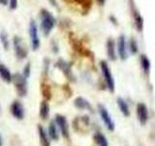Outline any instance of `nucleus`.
<instances>
[{
    "instance_id": "nucleus-1",
    "label": "nucleus",
    "mask_w": 155,
    "mask_h": 146,
    "mask_svg": "<svg viewBox=\"0 0 155 146\" xmlns=\"http://www.w3.org/2000/svg\"><path fill=\"white\" fill-rule=\"evenodd\" d=\"M40 28L45 36L50 35V33L55 26L56 19L53 15L46 9H42L40 11Z\"/></svg>"
},
{
    "instance_id": "nucleus-2",
    "label": "nucleus",
    "mask_w": 155,
    "mask_h": 146,
    "mask_svg": "<svg viewBox=\"0 0 155 146\" xmlns=\"http://www.w3.org/2000/svg\"><path fill=\"white\" fill-rule=\"evenodd\" d=\"M12 83L15 86L17 94L19 96L23 97L27 95V92H28L27 79L22 74H21V73H15V74H13Z\"/></svg>"
},
{
    "instance_id": "nucleus-3",
    "label": "nucleus",
    "mask_w": 155,
    "mask_h": 146,
    "mask_svg": "<svg viewBox=\"0 0 155 146\" xmlns=\"http://www.w3.org/2000/svg\"><path fill=\"white\" fill-rule=\"evenodd\" d=\"M13 46L15 55L18 60H25L28 55V49L26 47V44L23 42L22 38L18 35H15L13 39Z\"/></svg>"
},
{
    "instance_id": "nucleus-4",
    "label": "nucleus",
    "mask_w": 155,
    "mask_h": 146,
    "mask_svg": "<svg viewBox=\"0 0 155 146\" xmlns=\"http://www.w3.org/2000/svg\"><path fill=\"white\" fill-rule=\"evenodd\" d=\"M100 67H101V71H102V75H103L104 81L107 85V88L110 92H114V88H115V84H114V76L111 74L110 68L109 66V64L106 61H101L100 62Z\"/></svg>"
},
{
    "instance_id": "nucleus-5",
    "label": "nucleus",
    "mask_w": 155,
    "mask_h": 146,
    "mask_svg": "<svg viewBox=\"0 0 155 146\" xmlns=\"http://www.w3.org/2000/svg\"><path fill=\"white\" fill-rule=\"evenodd\" d=\"M29 38H30V45L33 51H37L40 47V37H39L38 26L34 19H31L29 23Z\"/></svg>"
},
{
    "instance_id": "nucleus-6",
    "label": "nucleus",
    "mask_w": 155,
    "mask_h": 146,
    "mask_svg": "<svg viewBox=\"0 0 155 146\" xmlns=\"http://www.w3.org/2000/svg\"><path fill=\"white\" fill-rule=\"evenodd\" d=\"M98 111H99V114L103 123L105 124V126L107 127L110 131H114V122L111 119V116L109 113L108 109L106 108V106H104L103 104H98Z\"/></svg>"
},
{
    "instance_id": "nucleus-7",
    "label": "nucleus",
    "mask_w": 155,
    "mask_h": 146,
    "mask_svg": "<svg viewBox=\"0 0 155 146\" xmlns=\"http://www.w3.org/2000/svg\"><path fill=\"white\" fill-rule=\"evenodd\" d=\"M54 122L56 126L59 128L60 133L62 136L66 139H69L70 137V131H69V125H68V121L66 119L65 116H63L61 114H56Z\"/></svg>"
},
{
    "instance_id": "nucleus-8",
    "label": "nucleus",
    "mask_w": 155,
    "mask_h": 146,
    "mask_svg": "<svg viewBox=\"0 0 155 146\" xmlns=\"http://www.w3.org/2000/svg\"><path fill=\"white\" fill-rule=\"evenodd\" d=\"M116 52H117V56L122 61H125L128 57V47L126 43V38L123 34L118 36L117 42H116Z\"/></svg>"
},
{
    "instance_id": "nucleus-9",
    "label": "nucleus",
    "mask_w": 155,
    "mask_h": 146,
    "mask_svg": "<svg viewBox=\"0 0 155 146\" xmlns=\"http://www.w3.org/2000/svg\"><path fill=\"white\" fill-rule=\"evenodd\" d=\"M137 117L139 119L140 124L142 126H144L145 124L147 123L148 121V109H147V106L145 105L143 102L140 103H138L137 105Z\"/></svg>"
},
{
    "instance_id": "nucleus-10",
    "label": "nucleus",
    "mask_w": 155,
    "mask_h": 146,
    "mask_svg": "<svg viewBox=\"0 0 155 146\" xmlns=\"http://www.w3.org/2000/svg\"><path fill=\"white\" fill-rule=\"evenodd\" d=\"M12 115L18 120H22L24 118V107L19 100H15L10 107Z\"/></svg>"
},
{
    "instance_id": "nucleus-11",
    "label": "nucleus",
    "mask_w": 155,
    "mask_h": 146,
    "mask_svg": "<svg viewBox=\"0 0 155 146\" xmlns=\"http://www.w3.org/2000/svg\"><path fill=\"white\" fill-rule=\"evenodd\" d=\"M107 54H108V57L110 61H115L116 57H117V52H116V44L114 39H108L107 41Z\"/></svg>"
},
{
    "instance_id": "nucleus-12",
    "label": "nucleus",
    "mask_w": 155,
    "mask_h": 146,
    "mask_svg": "<svg viewBox=\"0 0 155 146\" xmlns=\"http://www.w3.org/2000/svg\"><path fill=\"white\" fill-rule=\"evenodd\" d=\"M38 134L40 143L42 146H51V137L48 135V131L44 129V127L41 125H38Z\"/></svg>"
},
{
    "instance_id": "nucleus-13",
    "label": "nucleus",
    "mask_w": 155,
    "mask_h": 146,
    "mask_svg": "<svg viewBox=\"0 0 155 146\" xmlns=\"http://www.w3.org/2000/svg\"><path fill=\"white\" fill-rule=\"evenodd\" d=\"M74 105L77 107L78 109H86V110H89L91 112H93V108H92V105L89 103V101L82 96L76 97L75 100H74Z\"/></svg>"
},
{
    "instance_id": "nucleus-14",
    "label": "nucleus",
    "mask_w": 155,
    "mask_h": 146,
    "mask_svg": "<svg viewBox=\"0 0 155 146\" xmlns=\"http://www.w3.org/2000/svg\"><path fill=\"white\" fill-rule=\"evenodd\" d=\"M56 65H57V67L59 68V69L67 76V78H69V79L72 80V81H74V80H75V79H74V76H73V74H72L71 66H70L69 63H67V61H63V60H59V61H57Z\"/></svg>"
},
{
    "instance_id": "nucleus-15",
    "label": "nucleus",
    "mask_w": 155,
    "mask_h": 146,
    "mask_svg": "<svg viewBox=\"0 0 155 146\" xmlns=\"http://www.w3.org/2000/svg\"><path fill=\"white\" fill-rule=\"evenodd\" d=\"M0 78L7 84H10L12 83L13 80V74L10 71L9 68L3 64V63H0Z\"/></svg>"
},
{
    "instance_id": "nucleus-16",
    "label": "nucleus",
    "mask_w": 155,
    "mask_h": 146,
    "mask_svg": "<svg viewBox=\"0 0 155 146\" xmlns=\"http://www.w3.org/2000/svg\"><path fill=\"white\" fill-rule=\"evenodd\" d=\"M48 134L50 135L51 139L57 141L59 139V133H58L57 130V126L55 124V122H51L50 125H48Z\"/></svg>"
},
{
    "instance_id": "nucleus-17",
    "label": "nucleus",
    "mask_w": 155,
    "mask_h": 146,
    "mask_svg": "<svg viewBox=\"0 0 155 146\" xmlns=\"http://www.w3.org/2000/svg\"><path fill=\"white\" fill-rule=\"evenodd\" d=\"M39 115L43 120H47L48 115H50V105H48L47 100H43L40 103V108H39Z\"/></svg>"
},
{
    "instance_id": "nucleus-18",
    "label": "nucleus",
    "mask_w": 155,
    "mask_h": 146,
    "mask_svg": "<svg viewBox=\"0 0 155 146\" xmlns=\"http://www.w3.org/2000/svg\"><path fill=\"white\" fill-rule=\"evenodd\" d=\"M116 102H117V105H118V108L120 110V112L122 113L125 117H129L130 116V109H129V106L122 97H117L116 99Z\"/></svg>"
},
{
    "instance_id": "nucleus-19",
    "label": "nucleus",
    "mask_w": 155,
    "mask_h": 146,
    "mask_svg": "<svg viewBox=\"0 0 155 146\" xmlns=\"http://www.w3.org/2000/svg\"><path fill=\"white\" fill-rule=\"evenodd\" d=\"M93 139L95 141V143L98 146H109L108 139H107L106 136L102 134V133H96L93 136Z\"/></svg>"
},
{
    "instance_id": "nucleus-20",
    "label": "nucleus",
    "mask_w": 155,
    "mask_h": 146,
    "mask_svg": "<svg viewBox=\"0 0 155 146\" xmlns=\"http://www.w3.org/2000/svg\"><path fill=\"white\" fill-rule=\"evenodd\" d=\"M140 66H142V69L143 70V72L145 74H149V71H150V61L149 58L145 56V55H142L140 58Z\"/></svg>"
},
{
    "instance_id": "nucleus-21",
    "label": "nucleus",
    "mask_w": 155,
    "mask_h": 146,
    "mask_svg": "<svg viewBox=\"0 0 155 146\" xmlns=\"http://www.w3.org/2000/svg\"><path fill=\"white\" fill-rule=\"evenodd\" d=\"M134 23H135V26L138 29L139 31L143 30V19L142 18V16L140 15V13L138 11H134Z\"/></svg>"
},
{
    "instance_id": "nucleus-22",
    "label": "nucleus",
    "mask_w": 155,
    "mask_h": 146,
    "mask_svg": "<svg viewBox=\"0 0 155 146\" xmlns=\"http://www.w3.org/2000/svg\"><path fill=\"white\" fill-rule=\"evenodd\" d=\"M0 41H1V44L5 50H8L10 47V40H9L8 34L5 31H2L0 33Z\"/></svg>"
},
{
    "instance_id": "nucleus-23",
    "label": "nucleus",
    "mask_w": 155,
    "mask_h": 146,
    "mask_svg": "<svg viewBox=\"0 0 155 146\" xmlns=\"http://www.w3.org/2000/svg\"><path fill=\"white\" fill-rule=\"evenodd\" d=\"M127 47H128L129 52H130L131 54H133V55H135V54H137L138 51H139L138 43H137V41H136L134 38H131V39H130Z\"/></svg>"
},
{
    "instance_id": "nucleus-24",
    "label": "nucleus",
    "mask_w": 155,
    "mask_h": 146,
    "mask_svg": "<svg viewBox=\"0 0 155 146\" xmlns=\"http://www.w3.org/2000/svg\"><path fill=\"white\" fill-rule=\"evenodd\" d=\"M41 90H42V95L45 97L46 99H50L51 97V88L47 84H42L41 86Z\"/></svg>"
},
{
    "instance_id": "nucleus-25",
    "label": "nucleus",
    "mask_w": 155,
    "mask_h": 146,
    "mask_svg": "<svg viewBox=\"0 0 155 146\" xmlns=\"http://www.w3.org/2000/svg\"><path fill=\"white\" fill-rule=\"evenodd\" d=\"M21 74L28 79L29 77L31 75V63L30 62H27L25 65L23 66V70H22V73Z\"/></svg>"
},
{
    "instance_id": "nucleus-26",
    "label": "nucleus",
    "mask_w": 155,
    "mask_h": 146,
    "mask_svg": "<svg viewBox=\"0 0 155 146\" xmlns=\"http://www.w3.org/2000/svg\"><path fill=\"white\" fill-rule=\"evenodd\" d=\"M18 0H9L8 5L11 10H16L18 8Z\"/></svg>"
},
{
    "instance_id": "nucleus-27",
    "label": "nucleus",
    "mask_w": 155,
    "mask_h": 146,
    "mask_svg": "<svg viewBox=\"0 0 155 146\" xmlns=\"http://www.w3.org/2000/svg\"><path fill=\"white\" fill-rule=\"evenodd\" d=\"M50 62L51 61L48 60V58H45V60H44V72H45L46 74H48V69H50Z\"/></svg>"
},
{
    "instance_id": "nucleus-28",
    "label": "nucleus",
    "mask_w": 155,
    "mask_h": 146,
    "mask_svg": "<svg viewBox=\"0 0 155 146\" xmlns=\"http://www.w3.org/2000/svg\"><path fill=\"white\" fill-rule=\"evenodd\" d=\"M48 2H50L53 7H58V5H57V2H56V0H48Z\"/></svg>"
},
{
    "instance_id": "nucleus-29",
    "label": "nucleus",
    "mask_w": 155,
    "mask_h": 146,
    "mask_svg": "<svg viewBox=\"0 0 155 146\" xmlns=\"http://www.w3.org/2000/svg\"><path fill=\"white\" fill-rule=\"evenodd\" d=\"M8 2H9V0H0V4L3 5V6L8 5Z\"/></svg>"
},
{
    "instance_id": "nucleus-30",
    "label": "nucleus",
    "mask_w": 155,
    "mask_h": 146,
    "mask_svg": "<svg viewBox=\"0 0 155 146\" xmlns=\"http://www.w3.org/2000/svg\"><path fill=\"white\" fill-rule=\"evenodd\" d=\"M96 1H97V3H98L99 5L103 6V5L105 4V2H106V0H96Z\"/></svg>"
},
{
    "instance_id": "nucleus-31",
    "label": "nucleus",
    "mask_w": 155,
    "mask_h": 146,
    "mask_svg": "<svg viewBox=\"0 0 155 146\" xmlns=\"http://www.w3.org/2000/svg\"><path fill=\"white\" fill-rule=\"evenodd\" d=\"M0 146H2V137H1V135H0Z\"/></svg>"
},
{
    "instance_id": "nucleus-32",
    "label": "nucleus",
    "mask_w": 155,
    "mask_h": 146,
    "mask_svg": "<svg viewBox=\"0 0 155 146\" xmlns=\"http://www.w3.org/2000/svg\"><path fill=\"white\" fill-rule=\"evenodd\" d=\"M76 1H78V2H81V3H82V2H84L85 0H76Z\"/></svg>"
}]
</instances>
